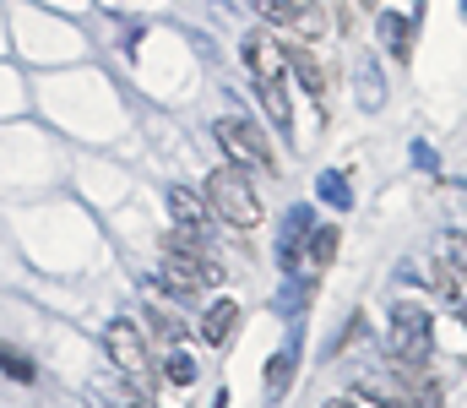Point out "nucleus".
<instances>
[{
  "mask_svg": "<svg viewBox=\"0 0 467 408\" xmlns=\"http://www.w3.org/2000/svg\"><path fill=\"white\" fill-rule=\"evenodd\" d=\"M244 66L255 71V82H283V44H272L266 33H250L244 38Z\"/></svg>",
  "mask_w": 467,
  "mask_h": 408,
  "instance_id": "obj_7",
  "label": "nucleus"
},
{
  "mask_svg": "<svg viewBox=\"0 0 467 408\" xmlns=\"http://www.w3.org/2000/svg\"><path fill=\"white\" fill-rule=\"evenodd\" d=\"M130 408H147V403H130Z\"/></svg>",
  "mask_w": 467,
  "mask_h": 408,
  "instance_id": "obj_16",
  "label": "nucleus"
},
{
  "mask_svg": "<svg viewBox=\"0 0 467 408\" xmlns=\"http://www.w3.org/2000/svg\"><path fill=\"white\" fill-rule=\"evenodd\" d=\"M207 213L213 218H223L229 229H255L261 224V196L250 191V174L239 169V163H223V169H213L207 174Z\"/></svg>",
  "mask_w": 467,
  "mask_h": 408,
  "instance_id": "obj_1",
  "label": "nucleus"
},
{
  "mask_svg": "<svg viewBox=\"0 0 467 408\" xmlns=\"http://www.w3.org/2000/svg\"><path fill=\"white\" fill-rule=\"evenodd\" d=\"M327 408H364V403H358V398H332Z\"/></svg>",
  "mask_w": 467,
  "mask_h": 408,
  "instance_id": "obj_14",
  "label": "nucleus"
},
{
  "mask_svg": "<svg viewBox=\"0 0 467 408\" xmlns=\"http://www.w3.org/2000/svg\"><path fill=\"white\" fill-rule=\"evenodd\" d=\"M358 5H375V0H358Z\"/></svg>",
  "mask_w": 467,
  "mask_h": 408,
  "instance_id": "obj_15",
  "label": "nucleus"
},
{
  "mask_svg": "<svg viewBox=\"0 0 467 408\" xmlns=\"http://www.w3.org/2000/svg\"><path fill=\"white\" fill-rule=\"evenodd\" d=\"M283 66H294V77L305 82V93H310V99H321V93H327V71H321V60H316L305 44H283Z\"/></svg>",
  "mask_w": 467,
  "mask_h": 408,
  "instance_id": "obj_8",
  "label": "nucleus"
},
{
  "mask_svg": "<svg viewBox=\"0 0 467 408\" xmlns=\"http://www.w3.org/2000/svg\"><path fill=\"white\" fill-rule=\"evenodd\" d=\"M169 382H174V387H191V382H196V360H191L185 349H169Z\"/></svg>",
  "mask_w": 467,
  "mask_h": 408,
  "instance_id": "obj_11",
  "label": "nucleus"
},
{
  "mask_svg": "<svg viewBox=\"0 0 467 408\" xmlns=\"http://www.w3.org/2000/svg\"><path fill=\"white\" fill-rule=\"evenodd\" d=\"M430 349H435L430 316L419 305H397V316H391V354H397V365H424Z\"/></svg>",
  "mask_w": 467,
  "mask_h": 408,
  "instance_id": "obj_4",
  "label": "nucleus"
},
{
  "mask_svg": "<svg viewBox=\"0 0 467 408\" xmlns=\"http://www.w3.org/2000/svg\"><path fill=\"white\" fill-rule=\"evenodd\" d=\"M104 343H109V360H115L125 376H147V332H141L136 321L115 316V321L104 327Z\"/></svg>",
  "mask_w": 467,
  "mask_h": 408,
  "instance_id": "obj_5",
  "label": "nucleus"
},
{
  "mask_svg": "<svg viewBox=\"0 0 467 408\" xmlns=\"http://www.w3.org/2000/svg\"><path fill=\"white\" fill-rule=\"evenodd\" d=\"M163 277H169L180 294H196V288H213L223 272H218V262H213L196 240L169 235V240H163Z\"/></svg>",
  "mask_w": 467,
  "mask_h": 408,
  "instance_id": "obj_3",
  "label": "nucleus"
},
{
  "mask_svg": "<svg viewBox=\"0 0 467 408\" xmlns=\"http://www.w3.org/2000/svg\"><path fill=\"white\" fill-rule=\"evenodd\" d=\"M0 371H11V376H22V382H33V365H27V360H22V354H16V349L5 343V338H0Z\"/></svg>",
  "mask_w": 467,
  "mask_h": 408,
  "instance_id": "obj_12",
  "label": "nucleus"
},
{
  "mask_svg": "<svg viewBox=\"0 0 467 408\" xmlns=\"http://www.w3.org/2000/svg\"><path fill=\"white\" fill-rule=\"evenodd\" d=\"M213 136H218V147L229 152V163H244V169H255V174H277V152H272V141H266V131H261L255 120L223 115V120L213 126Z\"/></svg>",
  "mask_w": 467,
  "mask_h": 408,
  "instance_id": "obj_2",
  "label": "nucleus"
},
{
  "mask_svg": "<svg viewBox=\"0 0 467 408\" xmlns=\"http://www.w3.org/2000/svg\"><path fill=\"white\" fill-rule=\"evenodd\" d=\"M332 251H337V229H321V240L310 246V256H316V267H327V262H332Z\"/></svg>",
  "mask_w": 467,
  "mask_h": 408,
  "instance_id": "obj_13",
  "label": "nucleus"
},
{
  "mask_svg": "<svg viewBox=\"0 0 467 408\" xmlns=\"http://www.w3.org/2000/svg\"><path fill=\"white\" fill-rule=\"evenodd\" d=\"M234 327H239V305H234V299H218V305H207V316H202V338H207L213 349H223V343H229Z\"/></svg>",
  "mask_w": 467,
  "mask_h": 408,
  "instance_id": "obj_9",
  "label": "nucleus"
},
{
  "mask_svg": "<svg viewBox=\"0 0 467 408\" xmlns=\"http://www.w3.org/2000/svg\"><path fill=\"white\" fill-rule=\"evenodd\" d=\"M169 207H174V224H180L174 235H185V240H196V246H202V240H207V218H213V213H207V202H202L196 191L174 185V191H169Z\"/></svg>",
  "mask_w": 467,
  "mask_h": 408,
  "instance_id": "obj_6",
  "label": "nucleus"
},
{
  "mask_svg": "<svg viewBox=\"0 0 467 408\" xmlns=\"http://www.w3.org/2000/svg\"><path fill=\"white\" fill-rule=\"evenodd\" d=\"M261 104L272 110L277 126H288V93H283V82H261Z\"/></svg>",
  "mask_w": 467,
  "mask_h": 408,
  "instance_id": "obj_10",
  "label": "nucleus"
}]
</instances>
